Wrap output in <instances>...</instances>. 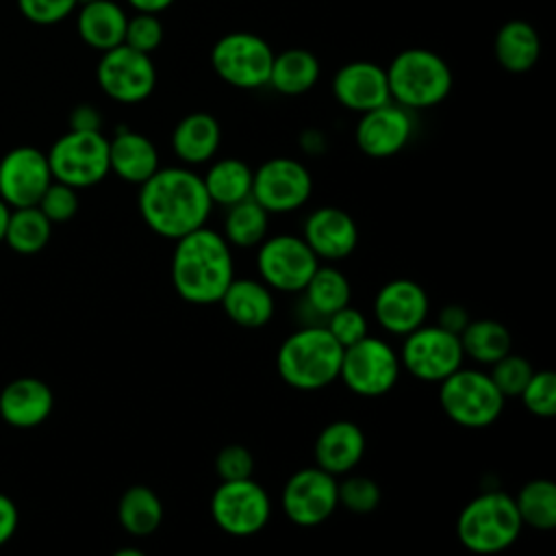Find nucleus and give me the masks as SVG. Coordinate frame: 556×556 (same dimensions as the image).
<instances>
[{"mask_svg": "<svg viewBox=\"0 0 556 556\" xmlns=\"http://www.w3.org/2000/svg\"><path fill=\"white\" fill-rule=\"evenodd\" d=\"M226 317L239 328H263L276 311L274 291L258 278H232L219 302Z\"/></svg>", "mask_w": 556, "mask_h": 556, "instance_id": "obj_25", "label": "nucleus"}, {"mask_svg": "<svg viewBox=\"0 0 556 556\" xmlns=\"http://www.w3.org/2000/svg\"><path fill=\"white\" fill-rule=\"evenodd\" d=\"M300 237L319 261L337 263L356 250L358 226L354 217L339 206H317L306 215Z\"/></svg>", "mask_w": 556, "mask_h": 556, "instance_id": "obj_19", "label": "nucleus"}, {"mask_svg": "<svg viewBox=\"0 0 556 556\" xmlns=\"http://www.w3.org/2000/svg\"><path fill=\"white\" fill-rule=\"evenodd\" d=\"M128 15L115 0H96L78 4L76 30L78 37L93 50L106 52L124 43Z\"/></svg>", "mask_w": 556, "mask_h": 556, "instance_id": "obj_26", "label": "nucleus"}, {"mask_svg": "<svg viewBox=\"0 0 556 556\" xmlns=\"http://www.w3.org/2000/svg\"><path fill=\"white\" fill-rule=\"evenodd\" d=\"M215 526L237 539L258 534L271 517V500L254 478L219 480L208 502Z\"/></svg>", "mask_w": 556, "mask_h": 556, "instance_id": "obj_10", "label": "nucleus"}, {"mask_svg": "<svg viewBox=\"0 0 556 556\" xmlns=\"http://www.w3.org/2000/svg\"><path fill=\"white\" fill-rule=\"evenodd\" d=\"M324 326H326V330L334 337V341L343 350L354 345L363 337H367V317L358 308H354L352 304H348V306L339 308L337 313H332L324 321Z\"/></svg>", "mask_w": 556, "mask_h": 556, "instance_id": "obj_41", "label": "nucleus"}, {"mask_svg": "<svg viewBox=\"0 0 556 556\" xmlns=\"http://www.w3.org/2000/svg\"><path fill=\"white\" fill-rule=\"evenodd\" d=\"M9 215H11V206L0 198V241H4V232H7Z\"/></svg>", "mask_w": 556, "mask_h": 556, "instance_id": "obj_49", "label": "nucleus"}, {"mask_svg": "<svg viewBox=\"0 0 556 556\" xmlns=\"http://www.w3.org/2000/svg\"><path fill=\"white\" fill-rule=\"evenodd\" d=\"M521 402L534 417L556 415V374L552 369L534 371L521 391Z\"/></svg>", "mask_w": 556, "mask_h": 556, "instance_id": "obj_38", "label": "nucleus"}, {"mask_svg": "<svg viewBox=\"0 0 556 556\" xmlns=\"http://www.w3.org/2000/svg\"><path fill=\"white\" fill-rule=\"evenodd\" d=\"M302 293V306L308 313V324H324L332 313L348 306L352 300V285L348 276L332 267V265H319Z\"/></svg>", "mask_w": 556, "mask_h": 556, "instance_id": "obj_27", "label": "nucleus"}, {"mask_svg": "<svg viewBox=\"0 0 556 556\" xmlns=\"http://www.w3.org/2000/svg\"><path fill=\"white\" fill-rule=\"evenodd\" d=\"M165 28L159 15L154 13H135L126 22V33H124V43L137 52L152 54L156 48L163 43Z\"/></svg>", "mask_w": 556, "mask_h": 556, "instance_id": "obj_39", "label": "nucleus"}, {"mask_svg": "<svg viewBox=\"0 0 556 556\" xmlns=\"http://www.w3.org/2000/svg\"><path fill=\"white\" fill-rule=\"evenodd\" d=\"M169 276L189 304H217L235 278L232 248L222 232L202 226L174 241Z\"/></svg>", "mask_w": 556, "mask_h": 556, "instance_id": "obj_2", "label": "nucleus"}, {"mask_svg": "<svg viewBox=\"0 0 556 556\" xmlns=\"http://www.w3.org/2000/svg\"><path fill=\"white\" fill-rule=\"evenodd\" d=\"M439 404L456 426L480 430L500 419L506 397L497 391L486 371L458 367L439 382Z\"/></svg>", "mask_w": 556, "mask_h": 556, "instance_id": "obj_6", "label": "nucleus"}, {"mask_svg": "<svg viewBox=\"0 0 556 556\" xmlns=\"http://www.w3.org/2000/svg\"><path fill=\"white\" fill-rule=\"evenodd\" d=\"M130 9H135V13H163L165 9H169L176 0H126Z\"/></svg>", "mask_w": 556, "mask_h": 556, "instance_id": "obj_48", "label": "nucleus"}, {"mask_svg": "<svg viewBox=\"0 0 556 556\" xmlns=\"http://www.w3.org/2000/svg\"><path fill=\"white\" fill-rule=\"evenodd\" d=\"M300 148H302V152H306L311 156L324 154L328 148V137L319 128H306L300 135Z\"/></svg>", "mask_w": 556, "mask_h": 556, "instance_id": "obj_47", "label": "nucleus"}, {"mask_svg": "<svg viewBox=\"0 0 556 556\" xmlns=\"http://www.w3.org/2000/svg\"><path fill=\"white\" fill-rule=\"evenodd\" d=\"M102 115L91 104H78L70 113V130H100Z\"/></svg>", "mask_w": 556, "mask_h": 556, "instance_id": "obj_45", "label": "nucleus"}, {"mask_svg": "<svg viewBox=\"0 0 556 556\" xmlns=\"http://www.w3.org/2000/svg\"><path fill=\"white\" fill-rule=\"evenodd\" d=\"M313 193L308 167L293 156H271L252 176V200L269 215H285L302 208Z\"/></svg>", "mask_w": 556, "mask_h": 556, "instance_id": "obj_13", "label": "nucleus"}, {"mask_svg": "<svg viewBox=\"0 0 556 556\" xmlns=\"http://www.w3.org/2000/svg\"><path fill=\"white\" fill-rule=\"evenodd\" d=\"M78 189L52 180L37 202V208L48 217L50 224L70 222L78 211Z\"/></svg>", "mask_w": 556, "mask_h": 556, "instance_id": "obj_40", "label": "nucleus"}, {"mask_svg": "<svg viewBox=\"0 0 556 556\" xmlns=\"http://www.w3.org/2000/svg\"><path fill=\"white\" fill-rule=\"evenodd\" d=\"M374 319L395 337H406L426 324L430 300L426 289L410 278H393L384 282L374 298Z\"/></svg>", "mask_w": 556, "mask_h": 556, "instance_id": "obj_18", "label": "nucleus"}, {"mask_svg": "<svg viewBox=\"0 0 556 556\" xmlns=\"http://www.w3.org/2000/svg\"><path fill=\"white\" fill-rule=\"evenodd\" d=\"M274 54L276 52L261 35L235 30L213 43L211 67L230 87L258 89L267 87Z\"/></svg>", "mask_w": 556, "mask_h": 556, "instance_id": "obj_9", "label": "nucleus"}, {"mask_svg": "<svg viewBox=\"0 0 556 556\" xmlns=\"http://www.w3.org/2000/svg\"><path fill=\"white\" fill-rule=\"evenodd\" d=\"M365 447L367 439L358 424L350 419H334L319 430L313 443L315 465L334 478L345 476L363 460Z\"/></svg>", "mask_w": 556, "mask_h": 556, "instance_id": "obj_21", "label": "nucleus"}, {"mask_svg": "<svg viewBox=\"0 0 556 556\" xmlns=\"http://www.w3.org/2000/svg\"><path fill=\"white\" fill-rule=\"evenodd\" d=\"M334 100L354 113H367L391 102L387 72L374 61H350L332 76Z\"/></svg>", "mask_w": 556, "mask_h": 556, "instance_id": "obj_20", "label": "nucleus"}, {"mask_svg": "<svg viewBox=\"0 0 556 556\" xmlns=\"http://www.w3.org/2000/svg\"><path fill=\"white\" fill-rule=\"evenodd\" d=\"M159 167V148L150 137L130 128H117L109 139V172L117 178L130 185H141Z\"/></svg>", "mask_w": 556, "mask_h": 556, "instance_id": "obj_22", "label": "nucleus"}, {"mask_svg": "<svg viewBox=\"0 0 556 556\" xmlns=\"http://www.w3.org/2000/svg\"><path fill=\"white\" fill-rule=\"evenodd\" d=\"M87 2H96V0H78V4H87Z\"/></svg>", "mask_w": 556, "mask_h": 556, "instance_id": "obj_51", "label": "nucleus"}, {"mask_svg": "<svg viewBox=\"0 0 556 556\" xmlns=\"http://www.w3.org/2000/svg\"><path fill=\"white\" fill-rule=\"evenodd\" d=\"M415 132L413 113L395 102L361 113L354 126V141L365 156L389 159L400 154Z\"/></svg>", "mask_w": 556, "mask_h": 556, "instance_id": "obj_17", "label": "nucleus"}, {"mask_svg": "<svg viewBox=\"0 0 556 556\" xmlns=\"http://www.w3.org/2000/svg\"><path fill=\"white\" fill-rule=\"evenodd\" d=\"M402 365L393 345L380 337H363L343 350L339 380L358 397H382L400 380Z\"/></svg>", "mask_w": 556, "mask_h": 556, "instance_id": "obj_8", "label": "nucleus"}, {"mask_svg": "<svg viewBox=\"0 0 556 556\" xmlns=\"http://www.w3.org/2000/svg\"><path fill=\"white\" fill-rule=\"evenodd\" d=\"M402 371L421 382H441L463 367V348L458 334L443 330L437 324H424L402 337L397 352Z\"/></svg>", "mask_w": 556, "mask_h": 556, "instance_id": "obj_12", "label": "nucleus"}, {"mask_svg": "<svg viewBox=\"0 0 556 556\" xmlns=\"http://www.w3.org/2000/svg\"><path fill=\"white\" fill-rule=\"evenodd\" d=\"M319 74V59L311 50L287 48L274 54L267 85L280 96H302L317 85Z\"/></svg>", "mask_w": 556, "mask_h": 556, "instance_id": "obj_30", "label": "nucleus"}, {"mask_svg": "<svg viewBox=\"0 0 556 556\" xmlns=\"http://www.w3.org/2000/svg\"><path fill=\"white\" fill-rule=\"evenodd\" d=\"M523 530L513 495L486 489L471 497L458 513L456 536L460 545L478 556H493L513 547Z\"/></svg>", "mask_w": 556, "mask_h": 556, "instance_id": "obj_5", "label": "nucleus"}, {"mask_svg": "<svg viewBox=\"0 0 556 556\" xmlns=\"http://www.w3.org/2000/svg\"><path fill=\"white\" fill-rule=\"evenodd\" d=\"M20 13L39 26L59 24L78 9V0H17Z\"/></svg>", "mask_w": 556, "mask_h": 556, "instance_id": "obj_42", "label": "nucleus"}, {"mask_svg": "<svg viewBox=\"0 0 556 556\" xmlns=\"http://www.w3.org/2000/svg\"><path fill=\"white\" fill-rule=\"evenodd\" d=\"M202 176L204 189L213 206H232L245 198H252L254 169L237 156L213 159Z\"/></svg>", "mask_w": 556, "mask_h": 556, "instance_id": "obj_29", "label": "nucleus"}, {"mask_svg": "<svg viewBox=\"0 0 556 556\" xmlns=\"http://www.w3.org/2000/svg\"><path fill=\"white\" fill-rule=\"evenodd\" d=\"M169 143L182 165H204L211 163L219 150L222 126L215 115L206 111H193L176 122Z\"/></svg>", "mask_w": 556, "mask_h": 556, "instance_id": "obj_24", "label": "nucleus"}, {"mask_svg": "<svg viewBox=\"0 0 556 556\" xmlns=\"http://www.w3.org/2000/svg\"><path fill=\"white\" fill-rule=\"evenodd\" d=\"M52 235V224L37 206L11 208L4 241L17 254H37L46 248Z\"/></svg>", "mask_w": 556, "mask_h": 556, "instance_id": "obj_35", "label": "nucleus"}, {"mask_svg": "<svg viewBox=\"0 0 556 556\" xmlns=\"http://www.w3.org/2000/svg\"><path fill=\"white\" fill-rule=\"evenodd\" d=\"M96 80L102 93L119 104H139L156 87V65L152 54L137 52L126 43L102 52L96 65Z\"/></svg>", "mask_w": 556, "mask_h": 556, "instance_id": "obj_14", "label": "nucleus"}, {"mask_svg": "<svg viewBox=\"0 0 556 556\" xmlns=\"http://www.w3.org/2000/svg\"><path fill=\"white\" fill-rule=\"evenodd\" d=\"M52 178L74 189L93 187L109 172V139L102 130H67L46 152Z\"/></svg>", "mask_w": 556, "mask_h": 556, "instance_id": "obj_7", "label": "nucleus"}, {"mask_svg": "<svg viewBox=\"0 0 556 556\" xmlns=\"http://www.w3.org/2000/svg\"><path fill=\"white\" fill-rule=\"evenodd\" d=\"M17 528V508L13 500L0 493V545H4Z\"/></svg>", "mask_w": 556, "mask_h": 556, "instance_id": "obj_46", "label": "nucleus"}, {"mask_svg": "<svg viewBox=\"0 0 556 556\" xmlns=\"http://www.w3.org/2000/svg\"><path fill=\"white\" fill-rule=\"evenodd\" d=\"M319 265L300 235H271L256 245L258 280L278 293H300Z\"/></svg>", "mask_w": 556, "mask_h": 556, "instance_id": "obj_11", "label": "nucleus"}, {"mask_svg": "<svg viewBox=\"0 0 556 556\" xmlns=\"http://www.w3.org/2000/svg\"><path fill=\"white\" fill-rule=\"evenodd\" d=\"M463 354L480 365H493L510 352V332L497 319H469L465 330L458 334Z\"/></svg>", "mask_w": 556, "mask_h": 556, "instance_id": "obj_32", "label": "nucleus"}, {"mask_svg": "<svg viewBox=\"0 0 556 556\" xmlns=\"http://www.w3.org/2000/svg\"><path fill=\"white\" fill-rule=\"evenodd\" d=\"M117 519L132 536H150L161 528L163 502L146 484L128 486L117 502Z\"/></svg>", "mask_w": 556, "mask_h": 556, "instance_id": "obj_31", "label": "nucleus"}, {"mask_svg": "<svg viewBox=\"0 0 556 556\" xmlns=\"http://www.w3.org/2000/svg\"><path fill=\"white\" fill-rule=\"evenodd\" d=\"M280 506L291 523L302 528L319 526L330 519L339 506L337 478L317 465L302 467L287 478Z\"/></svg>", "mask_w": 556, "mask_h": 556, "instance_id": "obj_15", "label": "nucleus"}, {"mask_svg": "<svg viewBox=\"0 0 556 556\" xmlns=\"http://www.w3.org/2000/svg\"><path fill=\"white\" fill-rule=\"evenodd\" d=\"M380 486L374 478L369 476H356V473H345V478L339 482L337 480V500L339 506L354 515H369L378 508L380 504Z\"/></svg>", "mask_w": 556, "mask_h": 556, "instance_id": "obj_36", "label": "nucleus"}, {"mask_svg": "<svg viewBox=\"0 0 556 556\" xmlns=\"http://www.w3.org/2000/svg\"><path fill=\"white\" fill-rule=\"evenodd\" d=\"M384 72L391 102L410 113L432 109L452 93V67L439 52L428 48H406L397 52Z\"/></svg>", "mask_w": 556, "mask_h": 556, "instance_id": "obj_4", "label": "nucleus"}, {"mask_svg": "<svg viewBox=\"0 0 556 556\" xmlns=\"http://www.w3.org/2000/svg\"><path fill=\"white\" fill-rule=\"evenodd\" d=\"M54 406L50 387L39 378H15L0 393V415L9 426L35 428L43 424Z\"/></svg>", "mask_w": 556, "mask_h": 556, "instance_id": "obj_23", "label": "nucleus"}, {"mask_svg": "<svg viewBox=\"0 0 556 556\" xmlns=\"http://www.w3.org/2000/svg\"><path fill=\"white\" fill-rule=\"evenodd\" d=\"M215 473L219 480H243L254 473V456L239 443L224 445L215 456Z\"/></svg>", "mask_w": 556, "mask_h": 556, "instance_id": "obj_43", "label": "nucleus"}, {"mask_svg": "<svg viewBox=\"0 0 556 556\" xmlns=\"http://www.w3.org/2000/svg\"><path fill=\"white\" fill-rule=\"evenodd\" d=\"M137 206L143 224L169 241L206 226L213 211L202 176L187 165L159 167L139 185Z\"/></svg>", "mask_w": 556, "mask_h": 556, "instance_id": "obj_1", "label": "nucleus"}, {"mask_svg": "<svg viewBox=\"0 0 556 556\" xmlns=\"http://www.w3.org/2000/svg\"><path fill=\"white\" fill-rule=\"evenodd\" d=\"M469 313L465 306L460 304H447L439 311L437 315V326H441L443 330L452 332V334H460L465 330V326L469 324Z\"/></svg>", "mask_w": 556, "mask_h": 556, "instance_id": "obj_44", "label": "nucleus"}, {"mask_svg": "<svg viewBox=\"0 0 556 556\" xmlns=\"http://www.w3.org/2000/svg\"><path fill=\"white\" fill-rule=\"evenodd\" d=\"M111 556H146V554L141 549H137V547H119Z\"/></svg>", "mask_w": 556, "mask_h": 556, "instance_id": "obj_50", "label": "nucleus"}, {"mask_svg": "<svg viewBox=\"0 0 556 556\" xmlns=\"http://www.w3.org/2000/svg\"><path fill=\"white\" fill-rule=\"evenodd\" d=\"M269 230V213L252 198L226 208L222 235L230 248H256Z\"/></svg>", "mask_w": 556, "mask_h": 556, "instance_id": "obj_33", "label": "nucleus"}, {"mask_svg": "<svg viewBox=\"0 0 556 556\" xmlns=\"http://www.w3.org/2000/svg\"><path fill=\"white\" fill-rule=\"evenodd\" d=\"M493 54L502 70L526 74L541 59V37L530 22L508 20L495 33Z\"/></svg>", "mask_w": 556, "mask_h": 556, "instance_id": "obj_28", "label": "nucleus"}, {"mask_svg": "<svg viewBox=\"0 0 556 556\" xmlns=\"http://www.w3.org/2000/svg\"><path fill=\"white\" fill-rule=\"evenodd\" d=\"M489 367H491L489 376L504 397H519L530 376L534 374L532 363L526 356L513 354V352H508L506 356H502Z\"/></svg>", "mask_w": 556, "mask_h": 556, "instance_id": "obj_37", "label": "nucleus"}, {"mask_svg": "<svg viewBox=\"0 0 556 556\" xmlns=\"http://www.w3.org/2000/svg\"><path fill=\"white\" fill-rule=\"evenodd\" d=\"M343 348L324 324L300 326L276 352L278 376L298 391H319L339 380Z\"/></svg>", "mask_w": 556, "mask_h": 556, "instance_id": "obj_3", "label": "nucleus"}, {"mask_svg": "<svg viewBox=\"0 0 556 556\" xmlns=\"http://www.w3.org/2000/svg\"><path fill=\"white\" fill-rule=\"evenodd\" d=\"M513 500L523 526L534 530H552L556 526V484L552 480L532 478Z\"/></svg>", "mask_w": 556, "mask_h": 556, "instance_id": "obj_34", "label": "nucleus"}, {"mask_svg": "<svg viewBox=\"0 0 556 556\" xmlns=\"http://www.w3.org/2000/svg\"><path fill=\"white\" fill-rule=\"evenodd\" d=\"M52 180L46 152L33 146H17L0 159V198L11 208L37 206Z\"/></svg>", "mask_w": 556, "mask_h": 556, "instance_id": "obj_16", "label": "nucleus"}]
</instances>
